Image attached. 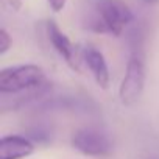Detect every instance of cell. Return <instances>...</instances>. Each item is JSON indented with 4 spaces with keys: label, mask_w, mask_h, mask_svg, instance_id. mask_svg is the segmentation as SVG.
<instances>
[{
    "label": "cell",
    "mask_w": 159,
    "mask_h": 159,
    "mask_svg": "<svg viewBox=\"0 0 159 159\" xmlns=\"http://www.w3.org/2000/svg\"><path fill=\"white\" fill-rule=\"evenodd\" d=\"M50 91V83L42 67L36 64L11 66L0 72V108L14 111L39 98Z\"/></svg>",
    "instance_id": "6da1fadb"
},
{
    "label": "cell",
    "mask_w": 159,
    "mask_h": 159,
    "mask_svg": "<svg viewBox=\"0 0 159 159\" xmlns=\"http://www.w3.org/2000/svg\"><path fill=\"white\" fill-rule=\"evenodd\" d=\"M134 22L133 11L123 0H86L81 24L97 34L120 36Z\"/></svg>",
    "instance_id": "7a4b0ae2"
},
{
    "label": "cell",
    "mask_w": 159,
    "mask_h": 159,
    "mask_svg": "<svg viewBox=\"0 0 159 159\" xmlns=\"http://www.w3.org/2000/svg\"><path fill=\"white\" fill-rule=\"evenodd\" d=\"M143 88H145V56L143 53L131 52L126 62L125 75L119 88V97L122 105L125 106L134 105L140 98Z\"/></svg>",
    "instance_id": "3957f363"
},
{
    "label": "cell",
    "mask_w": 159,
    "mask_h": 159,
    "mask_svg": "<svg viewBox=\"0 0 159 159\" xmlns=\"http://www.w3.org/2000/svg\"><path fill=\"white\" fill-rule=\"evenodd\" d=\"M72 147L84 156H108L112 151L109 136L97 128H80L72 134Z\"/></svg>",
    "instance_id": "277c9868"
},
{
    "label": "cell",
    "mask_w": 159,
    "mask_h": 159,
    "mask_svg": "<svg viewBox=\"0 0 159 159\" xmlns=\"http://www.w3.org/2000/svg\"><path fill=\"white\" fill-rule=\"evenodd\" d=\"M45 28H47V38H48L50 44L53 45L55 52L66 61V64L72 70L80 72V62H78L76 48L70 42V39L59 30V27L56 25L55 20H48L47 25H45Z\"/></svg>",
    "instance_id": "5b68a950"
},
{
    "label": "cell",
    "mask_w": 159,
    "mask_h": 159,
    "mask_svg": "<svg viewBox=\"0 0 159 159\" xmlns=\"http://www.w3.org/2000/svg\"><path fill=\"white\" fill-rule=\"evenodd\" d=\"M83 61L88 66L92 78L102 89H108L111 83V75H109V67L108 62L100 50H97L94 45H86L81 52Z\"/></svg>",
    "instance_id": "8992f818"
},
{
    "label": "cell",
    "mask_w": 159,
    "mask_h": 159,
    "mask_svg": "<svg viewBox=\"0 0 159 159\" xmlns=\"http://www.w3.org/2000/svg\"><path fill=\"white\" fill-rule=\"evenodd\" d=\"M34 142L30 137L10 134L0 139V159H24L33 154Z\"/></svg>",
    "instance_id": "52a82bcc"
},
{
    "label": "cell",
    "mask_w": 159,
    "mask_h": 159,
    "mask_svg": "<svg viewBox=\"0 0 159 159\" xmlns=\"http://www.w3.org/2000/svg\"><path fill=\"white\" fill-rule=\"evenodd\" d=\"M11 44H13V41H11L10 33L5 28H2L0 30V55H5L11 48Z\"/></svg>",
    "instance_id": "ba28073f"
},
{
    "label": "cell",
    "mask_w": 159,
    "mask_h": 159,
    "mask_svg": "<svg viewBox=\"0 0 159 159\" xmlns=\"http://www.w3.org/2000/svg\"><path fill=\"white\" fill-rule=\"evenodd\" d=\"M30 139L33 142H47L50 139V133L48 129H44V128H36L30 133Z\"/></svg>",
    "instance_id": "9c48e42d"
},
{
    "label": "cell",
    "mask_w": 159,
    "mask_h": 159,
    "mask_svg": "<svg viewBox=\"0 0 159 159\" xmlns=\"http://www.w3.org/2000/svg\"><path fill=\"white\" fill-rule=\"evenodd\" d=\"M47 2H48L50 8H52L55 13H59V11L64 10V7H66V3H67V0H47Z\"/></svg>",
    "instance_id": "30bf717a"
},
{
    "label": "cell",
    "mask_w": 159,
    "mask_h": 159,
    "mask_svg": "<svg viewBox=\"0 0 159 159\" xmlns=\"http://www.w3.org/2000/svg\"><path fill=\"white\" fill-rule=\"evenodd\" d=\"M143 2H145L147 5H156V3L159 2V0H143Z\"/></svg>",
    "instance_id": "8fae6325"
}]
</instances>
